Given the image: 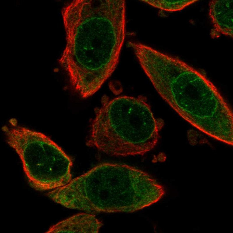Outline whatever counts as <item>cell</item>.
Segmentation results:
<instances>
[{"label":"cell","instance_id":"obj_4","mask_svg":"<svg viewBox=\"0 0 233 233\" xmlns=\"http://www.w3.org/2000/svg\"><path fill=\"white\" fill-rule=\"evenodd\" d=\"M103 99L96 108L88 146L108 154L142 155L156 145L163 121L155 118L142 97Z\"/></svg>","mask_w":233,"mask_h":233},{"label":"cell","instance_id":"obj_3","mask_svg":"<svg viewBox=\"0 0 233 233\" xmlns=\"http://www.w3.org/2000/svg\"><path fill=\"white\" fill-rule=\"evenodd\" d=\"M146 183L141 171L126 164L104 163L49 192V197L70 209L87 213H133L144 200Z\"/></svg>","mask_w":233,"mask_h":233},{"label":"cell","instance_id":"obj_1","mask_svg":"<svg viewBox=\"0 0 233 233\" xmlns=\"http://www.w3.org/2000/svg\"><path fill=\"white\" fill-rule=\"evenodd\" d=\"M61 13L66 43L60 63L79 93L90 96L118 63L125 36V1L74 0Z\"/></svg>","mask_w":233,"mask_h":233},{"label":"cell","instance_id":"obj_7","mask_svg":"<svg viewBox=\"0 0 233 233\" xmlns=\"http://www.w3.org/2000/svg\"><path fill=\"white\" fill-rule=\"evenodd\" d=\"M103 223L95 216L80 213L58 223L46 232L98 233Z\"/></svg>","mask_w":233,"mask_h":233},{"label":"cell","instance_id":"obj_6","mask_svg":"<svg viewBox=\"0 0 233 233\" xmlns=\"http://www.w3.org/2000/svg\"><path fill=\"white\" fill-rule=\"evenodd\" d=\"M209 15L214 28L211 37L220 34L233 37V1L212 0L209 4Z\"/></svg>","mask_w":233,"mask_h":233},{"label":"cell","instance_id":"obj_5","mask_svg":"<svg viewBox=\"0 0 233 233\" xmlns=\"http://www.w3.org/2000/svg\"><path fill=\"white\" fill-rule=\"evenodd\" d=\"M8 144L22 163L30 186L38 191L64 186L72 180V162L55 143L44 134L21 126H6Z\"/></svg>","mask_w":233,"mask_h":233},{"label":"cell","instance_id":"obj_9","mask_svg":"<svg viewBox=\"0 0 233 233\" xmlns=\"http://www.w3.org/2000/svg\"><path fill=\"white\" fill-rule=\"evenodd\" d=\"M198 134L197 132L195 130H188L187 132V137L188 141L191 145H195L197 144Z\"/></svg>","mask_w":233,"mask_h":233},{"label":"cell","instance_id":"obj_8","mask_svg":"<svg viewBox=\"0 0 233 233\" xmlns=\"http://www.w3.org/2000/svg\"><path fill=\"white\" fill-rule=\"evenodd\" d=\"M197 0L167 1L142 0L153 7L168 11H175L181 10Z\"/></svg>","mask_w":233,"mask_h":233},{"label":"cell","instance_id":"obj_2","mask_svg":"<svg viewBox=\"0 0 233 233\" xmlns=\"http://www.w3.org/2000/svg\"><path fill=\"white\" fill-rule=\"evenodd\" d=\"M146 75L160 96L182 117L213 138L228 128L232 110L217 89L200 73L179 59L164 55Z\"/></svg>","mask_w":233,"mask_h":233}]
</instances>
